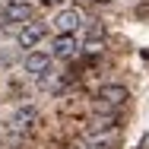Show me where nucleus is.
Masks as SVG:
<instances>
[{"label": "nucleus", "instance_id": "obj_1", "mask_svg": "<svg viewBox=\"0 0 149 149\" xmlns=\"http://www.w3.org/2000/svg\"><path fill=\"white\" fill-rule=\"evenodd\" d=\"M118 146V127L108 130H86L79 136V149H114Z\"/></svg>", "mask_w": 149, "mask_h": 149}, {"label": "nucleus", "instance_id": "obj_2", "mask_svg": "<svg viewBox=\"0 0 149 149\" xmlns=\"http://www.w3.org/2000/svg\"><path fill=\"white\" fill-rule=\"evenodd\" d=\"M86 22V13L79 10V6H70V10H60L57 16H54V29L57 35H76V29Z\"/></svg>", "mask_w": 149, "mask_h": 149}, {"label": "nucleus", "instance_id": "obj_3", "mask_svg": "<svg viewBox=\"0 0 149 149\" xmlns=\"http://www.w3.org/2000/svg\"><path fill=\"white\" fill-rule=\"evenodd\" d=\"M35 124H38V108H32V105H22L13 118H10V133H19V136H26L35 130Z\"/></svg>", "mask_w": 149, "mask_h": 149}, {"label": "nucleus", "instance_id": "obj_4", "mask_svg": "<svg viewBox=\"0 0 149 149\" xmlns=\"http://www.w3.org/2000/svg\"><path fill=\"white\" fill-rule=\"evenodd\" d=\"M127 98H130V92L124 89V86H118V83H108V86H98V89H95V102H98L102 108H118Z\"/></svg>", "mask_w": 149, "mask_h": 149}, {"label": "nucleus", "instance_id": "obj_5", "mask_svg": "<svg viewBox=\"0 0 149 149\" xmlns=\"http://www.w3.org/2000/svg\"><path fill=\"white\" fill-rule=\"evenodd\" d=\"M79 54V41H76V35H57L54 38V45H51V57L57 60H70Z\"/></svg>", "mask_w": 149, "mask_h": 149}, {"label": "nucleus", "instance_id": "obj_6", "mask_svg": "<svg viewBox=\"0 0 149 149\" xmlns=\"http://www.w3.org/2000/svg\"><path fill=\"white\" fill-rule=\"evenodd\" d=\"M32 19V6L29 0H19V3H3V22L6 26H16V22H29Z\"/></svg>", "mask_w": 149, "mask_h": 149}, {"label": "nucleus", "instance_id": "obj_7", "mask_svg": "<svg viewBox=\"0 0 149 149\" xmlns=\"http://www.w3.org/2000/svg\"><path fill=\"white\" fill-rule=\"evenodd\" d=\"M48 35V26L45 22H35V19H29L22 29H19V48H35L41 38Z\"/></svg>", "mask_w": 149, "mask_h": 149}, {"label": "nucleus", "instance_id": "obj_8", "mask_svg": "<svg viewBox=\"0 0 149 149\" xmlns=\"http://www.w3.org/2000/svg\"><path fill=\"white\" fill-rule=\"evenodd\" d=\"M45 70H51V54H45V51L26 54V73H45Z\"/></svg>", "mask_w": 149, "mask_h": 149}, {"label": "nucleus", "instance_id": "obj_9", "mask_svg": "<svg viewBox=\"0 0 149 149\" xmlns=\"http://www.w3.org/2000/svg\"><path fill=\"white\" fill-rule=\"evenodd\" d=\"M79 48H83L86 54H98V51L105 48V38H102V35H89V38H86V41L79 45Z\"/></svg>", "mask_w": 149, "mask_h": 149}, {"label": "nucleus", "instance_id": "obj_10", "mask_svg": "<svg viewBox=\"0 0 149 149\" xmlns=\"http://www.w3.org/2000/svg\"><path fill=\"white\" fill-rule=\"evenodd\" d=\"M19 143H22L19 133H0V149H16Z\"/></svg>", "mask_w": 149, "mask_h": 149}]
</instances>
